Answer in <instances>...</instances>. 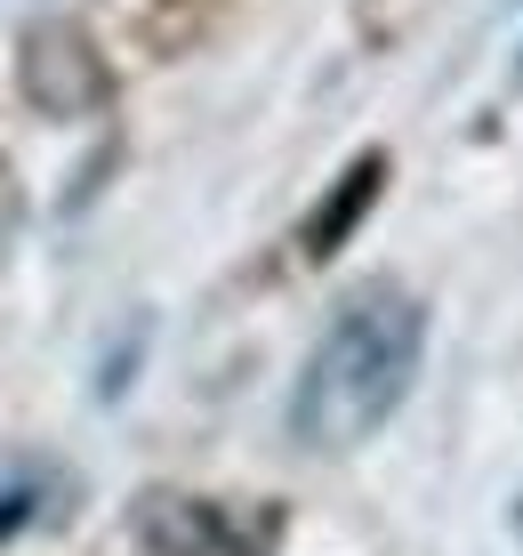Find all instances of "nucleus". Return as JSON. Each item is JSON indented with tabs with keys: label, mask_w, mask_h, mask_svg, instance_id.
<instances>
[{
	"label": "nucleus",
	"mask_w": 523,
	"mask_h": 556,
	"mask_svg": "<svg viewBox=\"0 0 523 556\" xmlns=\"http://www.w3.org/2000/svg\"><path fill=\"white\" fill-rule=\"evenodd\" d=\"M419 348H428V315H419L411 291L371 282L362 299H346V315L322 331V348L298 371V395H290L298 444H315V452L371 444L386 419L403 412V395H411Z\"/></svg>",
	"instance_id": "nucleus-1"
},
{
	"label": "nucleus",
	"mask_w": 523,
	"mask_h": 556,
	"mask_svg": "<svg viewBox=\"0 0 523 556\" xmlns=\"http://www.w3.org/2000/svg\"><path fill=\"white\" fill-rule=\"evenodd\" d=\"M379 186H386V153H362V162H346V169H339V186H331V202H322V210H315V226H306V251H315V258H339V251H346V235L371 218Z\"/></svg>",
	"instance_id": "nucleus-2"
}]
</instances>
